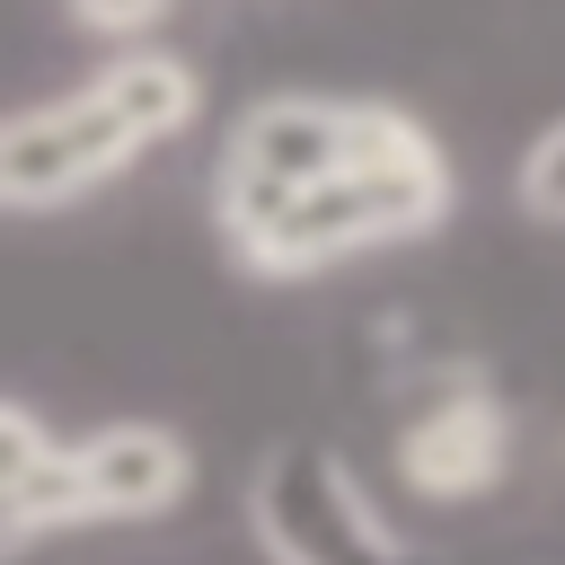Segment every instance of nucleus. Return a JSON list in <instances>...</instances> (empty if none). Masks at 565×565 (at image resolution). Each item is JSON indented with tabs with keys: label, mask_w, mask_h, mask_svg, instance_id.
<instances>
[{
	"label": "nucleus",
	"mask_w": 565,
	"mask_h": 565,
	"mask_svg": "<svg viewBox=\"0 0 565 565\" xmlns=\"http://www.w3.org/2000/svg\"><path fill=\"white\" fill-rule=\"evenodd\" d=\"M124 159H141V141L124 132V115L97 88H62V97L18 106L0 124V203L9 212H53V203L106 185Z\"/></svg>",
	"instance_id": "obj_1"
},
{
	"label": "nucleus",
	"mask_w": 565,
	"mask_h": 565,
	"mask_svg": "<svg viewBox=\"0 0 565 565\" xmlns=\"http://www.w3.org/2000/svg\"><path fill=\"white\" fill-rule=\"evenodd\" d=\"M344 177L388 212L397 238H433L459 203V177H450L433 124H415L388 97H344Z\"/></svg>",
	"instance_id": "obj_2"
},
{
	"label": "nucleus",
	"mask_w": 565,
	"mask_h": 565,
	"mask_svg": "<svg viewBox=\"0 0 565 565\" xmlns=\"http://www.w3.org/2000/svg\"><path fill=\"white\" fill-rule=\"evenodd\" d=\"M503 468H512V415L486 388H450L441 406H424L397 433V477L424 503H468V494L503 486Z\"/></svg>",
	"instance_id": "obj_3"
},
{
	"label": "nucleus",
	"mask_w": 565,
	"mask_h": 565,
	"mask_svg": "<svg viewBox=\"0 0 565 565\" xmlns=\"http://www.w3.org/2000/svg\"><path fill=\"white\" fill-rule=\"evenodd\" d=\"M238 177H265V185H335L344 177V97H318V88H274L256 97L238 124H230V159Z\"/></svg>",
	"instance_id": "obj_4"
},
{
	"label": "nucleus",
	"mask_w": 565,
	"mask_h": 565,
	"mask_svg": "<svg viewBox=\"0 0 565 565\" xmlns=\"http://www.w3.org/2000/svg\"><path fill=\"white\" fill-rule=\"evenodd\" d=\"M194 486V450L168 424H97L79 441V503L88 521H159Z\"/></svg>",
	"instance_id": "obj_5"
},
{
	"label": "nucleus",
	"mask_w": 565,
	"mask_h": 565,
	"mask_svg": "<svg viewBox=\"0 0 565 565\" xmlns=\"http://www.w3.org/2000/svg\"><path fill=\"white\" fill-rule=\"evenodd\" d=\"M88 88L124 115V132H132L141 150L177 141V132L194 124V106H203V71H194L185 53H168V44H132V53L97 62V79H88Z\"/></svg>",
	"instance_id": "obj_6"
},
{
	"label": "nucleus",
	"mask_w": 565,
	"mask_h": 565,
	"mask_svg": "<svg viewBox=\"0 0 565 565\" xmlns=\"http://www.w3.org/2000/svg\"><path fill=\"white\" fill-rule=\"evenodd\" d=\"M79 521H88V503H79V441H62L35 468L0 477V547L9 556L35 547L44 530H79Z\"/></svg>",
	"instance_id": "obj_7"
},
{
	"label": "nucleus",
	"mask_w": 565,
	"mask_h": 565,
	"mask_svg": "<svg viewBox=\"0 0 565 565\" xmlns=\"http://www.w3.org/2000/svg\"><path fill=\"white\" fill-rule=\"evenodd\" d=\"M512 203L539 221V230H565V115L530 132L521 168H512Z\"/></svg>",
	"instance_id": "obj_8"
},
{
	"label": "nucleus",
	"mask_w": 565,
	"mask_h": 565,
	"mask_svg": "<svg viewBox=\"0 0 565 565\" xmlns=\"http://www.w3.org/2000/svg\"><path fill=\"white\" fill-rule=\"evenodd\" d=\"M44 450H62V441L44 433V415H35L26 397H9V406H0V477H18V468H35Z\"/></svg>",
	"instance_id": "obj_9"
},
{
	"label": "nucleus",
	"mask_w": 565,
	"mask_h": 565,
	"mask_svg": "<svg viewBox=\"0 0 565 565\" xmlns=\"http://www.w3.org/2000/svg\"><path fill=\"white\" fill-rule=\"evenodd\" d=\"M71 26L79 35H150V26H168V0H106V9H71Z\"/></svg>",
	"instance_id": "obj_10"
}]
</instances>
